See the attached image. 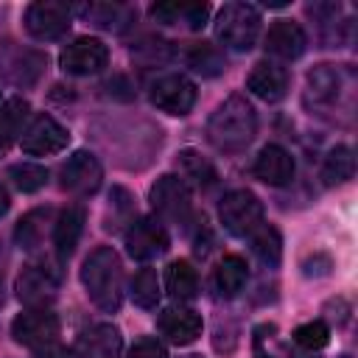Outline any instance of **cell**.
I'll list each match as a JSON object with an SVG mask.
<instances>
[{"instance_id":"cell-1","label":"cell","mask_w":358,"mask_h":358,"mask_svg":"<svg viewBox=\"0 0 358 358\" xmlns=\"http://www.w3.org/2000/svg\"><path fill=\"white\" fill-rule=\"evenodd\" d=\"M257 134V115L243 95H229L207 120L210 143L224 154L243 151Z\"/></svg>"},{"instance_id":"cell-2","label":"cell","mask_w":358,"mask_h":358,"mask_svg":"<svg viewBox=\"0 0 358 358\" xmlns=\"http://www.w3.org/2000/svg\"><path fill=\"white\" fill-rule=\"evenodd\" d=\"M81 282L103 313H115L123 302V263L117 252L112 246L92 249L81 266Z\"/></svg>"},{"instance_id":"cell-3","label":"cell","mask_w":358,"mask_h":358,"mask_svg":"<svg viewBox=\"0 0 358 358\" xmlns=\"http://www.w3.org/2000/svg\"><path fill=\"white\" fill-rule=\"evenodd\" d=\"M305 98L316 109H352V73L338 64H316L308 73Z\"/></svg>"},{"instance_id":"cell-4","label":"cell","mask_w":358,"mask_h":358,"mask_svg":"<svg viewBox=\"0 0 358 358\" xmlns=\"http://www.w3.org/2000/svg\"><path fill=\"white\" fill-rule=\"evenodd\" d=\"M260 34V14L249 3H227L215 17V36L229 50H249Z\"/></svg>"},{"instance_id":"cell-5","label":"cell","mask_w":358,"mask_h":358,"mask_svg":"<svg viewBox=\"0 0 358 358\" xmlns=\"http://www.w3.org/2000/svg\"><path fill=\"white\" fill-rule=\"evenodd\" d=\"M218 218L227 232L246 238L263 224V204L252 190H229L218 204Z\"/></svg>"},{"instance_id":"cell-6","label":"cell","mask_w":358,"mask_h":358,"mask_svg":"<svg viewBox=\"0 0 358 358\" xmlns=\"http://www.w3.org/2000/svg\"><path fill=\"white\" fill-rule=\"evenodd\" d=\"M70 25H73V8L67 3L39 0L25 8V31L34 39H42V42L62 39L70 31Z\"/></svg>"},{"instance_id":"cell-7","label":"cell","mask_w":358,"mask_h":358,"mask_svg":"<svg viewBox=\"0 0 358 358\" xmlns=\"http://www.w3.org/2000/svg\"><path fill=\"white\" fill-rule=\"evenodd\" d=\"M48 67L45 53L34 50V48H22L14 42L0 45V76L17 87H31L42 78Z\"/></svg>"},{"instance_id":"cell-8","label":"cell","mask_w":358,"mask_h":358,"mask_svg":"<svg viewBox=\"0 0 358 358\" xmlns=\"http://www.w3.org/2000/svg\"><path fill=\"white\" fill-rule=\"evenodd\" d=\"M59 291V271L50 263H28L17 277V296L28 308H48Z\"/></svg>"},{"instance_id":"cell-9","label":"cell","mask_w":358,"mask_h":358,"mask_svg":"<svg viewBox=\"0 0 358 358\" xmlns=\"http://www.w3.org/2000/svg\"><path fill=\"white\" fill-rule=\"evenodd\" d=\"M67 143H70V131H67L56 117H50V115H45V112L36 115V117L28 123V129L22 131V137H20L22 151L31 154V157L59 154L62 148H67Z\"/></svg>"},{"instance_id":"cell-10","label":"cell","mask_w":358,"mask_h":358,"mask_svg":"<svg viewBox=\"0 0 358 358\" xmlns=\"http://www.w3.org/2000/svg\"><path fill=\"white\" fill-rule=\"evenodd\" d=\"M11 336L17 344H25L34 350L53 344L59 336V316L48 308H28L11 322Z\"/></svg>"},{"instance_id":"cell-11","label":"cell","mask_w":358,"mask_h":358,"mask_svg":"<svg viewBox=\"0 0 358 358\" xmlns=\"http://www.w3.org/2000/svg\"><path fill=\"white\" fill-rule=\"evenodd\" d=\"M109 62V50L101 39L95 36H78L73 39L62 56H59V64L64 73L70 76H92V73H101Z\"/></svg>"},{"instance_id":"cell-12","label":"cell","mask_w":358,"mask_h":358,"mask_svg":"<svg viewBox=\"0 0 358 358\" xmlns=\"http://www.w3.org/2000/svg\"><path fill=\"white\" fill-rule=\"evenodd\" d=\"M151 207L168 221H185L190 215V187L185 179L165 173L151 185Z\"/></svg>"},{"instance_id":"cell-13","label":"cell","mask_w":358,"mask_h":358,"mask_svg":"<svg viewBox=\"0 0 358 358\" xmlns=\"http://www.w3.org/2000/svg\"><path fill=\"white\" fill-rule=\"evenodd\" d=\"M62 176V187L76 193V196H90L101 187V179H103V168L101 162L95 159V154L90 151H76L67 157V162L62 165L59 171Z\"/></svg>"},{"instance_id":"cell-14","label":"cell","mask_w":358,"mask_h":358,"mask_svg":"<svg viewBox=\"0 0 358 358\" xmlns=\"http://www.w3.org/2000/svg\"><path fill=\"white\" fill-rule=\"evenodd\" d=\"M151 103L168 115H187L196 103V84L185 76H162L151 87Z\"/></svg>"},{"instance_id":"cell-15","label":"cell","mask_w":358,"mask_h":358,"mask_svg":"<svg viewBox=\"0 0 358 358\" xmlns=\"http://www.w3.org/2000/svg\"><path fill=\"white\" fill-rule=\"evenodd\" d=\"M168 232L159 221L154 218H140L131 221L129 232H126V249L134 260H151L157 255H162L168 249Z\"/></svg>"},{"instance_id":"cell-16","label":"cell","mask_w":358,"mask_h":358,"mask_svg":"<svg viewBox=\"0 0 358 358\" xmlns=\"http://www.w3.org/2000/svg\"><path fill=\"white\" fill-rule=\"evenodd\" d=\"M252 173H255L260 182L271 185V187H282V185H288V182L294 179V157H291L282 145L268 143V145H263L260 154L255 157Z\"/></svg>"},{"instance_id":"cell-17","label":"cell","mask_w":358,"mask_h":358,"mask_svg":"<svg viewBox=\"0 0 358 358\" xmlns=\"http://www.w3.org/2000/svg\"><path fill=\"white\" fill-rule=\"evenodd\" d=\"M123 347L120 330L115 324H92L76 341V358H117Z\"/></svg>"},{"instance_id":"cell-18","label":"cell","mask_w":358,"mask_h":358,"mask_svg":"<svg viewBox=\"0 0 358 358\" xmlns=\"http://www.w3.org/2000/svg\"><path fill=\"white\" fill-rule=\"evenodd\" d=\"M157 327L171 344L185 347L201 336V316L190 308H165L157 319Z\"/></svg>"},{"instance_id":"cell-19","label":"cell","mask_w":358,"mask_h":358,"mask_svg":"<svg viewBox=\"0 0 358 358\" xmlns=\"http://www.w3.org/2000/svg\"><path fill=\"white\" fill-rule=\"evenodd\" d=\"M305 48H308V36L294 20H277L266 34V50L277 59L294 62L305 53Z\"/></svg>"},{"instance_id":"cell-20","label":"cell","mask_w":358,"mask_h":358,"mask_svg":"<svg viewBox=\"0 0 358 358\" xmlns=\"http://www.w3.org/2000/svg\"><path fill=\"white\" fill-rule=\"evenodd\" d=\"M246 90L252 95H257L260 101H280L288 92V73L285 67L274 64V62H257L252 67V73L246 76Z\"/></svg>"},{"instance_id":"cell-21","label":"cell","mask_w":358,"mask_h":358,"mask_svg":"<svg viewBox=\"0 0 358 358\" xmlns=\"http://www.w3.org/2000/svg\"><path fill=\"white\" fill-rule=\"evenodd\" d=\"M84 221H87V213L81 204H70L67 210H62V215L56 218L53 224V246H56V255L64 260L73 255L78 238H81V229H84Z\"/></svg>"},{"instance_id":"cell-22","label":"cell","mask_w":358,"mask_h":358,"mask_svg":"<svg viewBox=\"0 0 358 358\" xmlns=\"http://www.w3.org/2000/svg\"><path fill=\"white\" fill-rule=\"evenodd\" d=\"M246 277H249V268H246V260L241 255H224L215 266V274H213V285L218 291V296L224 299H232L243 291L246 285Z\"/></svg>"},{"instance_id":"cell-23","label":"cell","mask_w":358,"mask_h":358,"mask_svg":"<svg viewBox=\"0 0 358 358\" xmlns=\"http://www.w3.org/2000/svg\"><path fill=\"white\" fill-rule=\"evenodd\" d=\"M50 218H53V210H50V207H36V210L25 213V215L17 221V229H14L17 246L25 249V252L39 249L42 241H45V229H48Z\"/></svg>"},{"instance_id":"cell-24","label":"cell","mask_w":358,"mask_h":358,"mask_svg":"<svg viewBox=\"0 0 358 358\" xmlns=\"http://www.w3.org/2000/svg\"><path fill=\"white\" fill-rule=\"evenodd\" d=\"M165 285H168V294L173 299L187 302V299H193L199 294V274L187 260H173V263H168Z\"/></svg>"},{"instance_id":"cell-25","label":"cell","mask_w":358,"mask_h":358,"mask_svg":"<svg viewBox=\"0 0 358 358\" xmlns=\"http://www.w3.org/2000/svg\"><path fill=\"white\" fill-rule=\"evenodd\" d=\"M249 238H252V252H255V257H257L263 266H268V268L280 266V257H282V238H280V232H277L271 224H260Z\"/></svg>"},{"instance_id":"cell-26","label":"cell","mask_w":358,"mask_h":358,"mask_svg":"<svg viewBox=\"0 0 358 358\" xmlns=\"http://www.w3.org/2000/svg\"><path fill=\"white\" fill-rule=\"evenodd\" d=\"M355 173V157H352V148L350 145H336L330 148V154L324 157V165H322V179L324 185H341L347 179H352Z\"/></svg>"},{"instance_id":"cell-27","label":"cell","mask_w":358,"mask_h":358,"mask_svg":"<svg viewBox=\"0 0 358 358\" xmlns=\"http://www.w3.org/2000/svg\"><path fill=\"white\" fill-rule=\"evenodd\" d=\"M78 11L98 28L103 31H117L123 28V22L131 17V11L126 6H117V3H90V6H78Z\"/></svg>"},{"instance_id":"cell-28","label":"cell","mask_w":358,"mask_h":358,"mask_svg":"<svg viewBox=\"0 0 358 358\" xmlns=\"http://www.w3.org/2000/svg\"><path fill=\"white\" fill-rule=\"evenodd\" d=\"M185 59H187V67H193V70L201 73V76H218V73H224V67H227L221 50H218L215 45H210V42L193 45Z\"/></svg>"},{"instance_id":"cell-29","label":"cell","mask_w":358,"mask_h":358,"mask_svg":"<svg viewBox=\"0 0 358 358\" xmlns=\"http://www.w3.org/2000/svg\"><path fill=\"white\" fill-rule=\"evenodd\" d=\"M159 277H157V271L154 268H140L137 274H134V280H131V299H134V305L137 308H157V302H159Z\"/></svg>"},{"instance_id":"cell-30","label":"cell","mask_w":358,"mask_h":358,"mask_svg":"<svg viewBox=\"0 0 358 358\" xmlns=\"http://www.w3.org/2000/svg\"><path fill=\"white\" fill-rule=\"evenodd\" d=\"M31 112V103L25 98H8L0 106V140H14Z\"/></svg>"},{"instance_id":"cell-31","label":"cell","mask_w":358,"mask_h":358,"mask_svg":"<svg viewBox=\"0 0 358 358\" xmlns=\"http://www.w3.org/2000/svg\"><path fill=\"white\" fill-rule=\"evenodd\" d=\"M8 179L17 185V190L22 193H36L39 187H45L48 182V171L36 162H17L8 168Z\"/></svg>"},{"instance_id":"cell-32","label":"cell","mask_w":358,"mask_h":358,"mask_svg":"<svg viewBox=\"0 0 358 358\" xmlns=\"http://www.w3.org/2000/svg\"><path fill=\"white\" fill-rule=\"evenodd\" d=\"M179 165L185 168V173L190 179H196V185H213L215 182V168L196 151V148H182L179 151Z\"/></svg>"},{"instance_id":"cell-33","label":"cell","mask_w":358,"mask_h":358,"mask_svg":"<svg viewBox=\"0 0 358 358\" xmlns=\"http://www.w3.org/2000/svg\"><path fill=\"white\" fill-rule=\"evenodd\" d=\"M131 56L140 59L143 64H162V62H171L173 50H171V42L159 36H145L131 48Z\"/></svg>"},{"instance_id":"cell-34","label":"cell","mask_w":358,"mask_h":358,"mask_svg":"<svg viewBox=\"0 0 358 358\" xmlns=\"http://www.w3.org/2000/svg\"><path fill=\"white\" fill-rule=\"evenodd\" d=\"M294 341H296V347H302V350H322V347H327V341H330V327L322 322V319H313V322H305V324H299L296 330H294Z\"/></svg>"},{"instance_id":"cell-35","label":"cell","mask_w":358,"mask_h":358,"mask_svg":"<svg viewBox=\"0 0 358 358\" xmlns=\"http://www.w3.org/2000/svg\"><path fill=\"white\" fill-rule=\"evenodd\" d=\"M129 358H165V344L159 338H154V336H145V338L131 344Z\"/></svg>"},{"instance_id":"cell-36","label":"cell","mask_w":358,"mask_h":358,"mask_svg":"<svg viewBox=\"0 0 358 358\" xmlns=\"http://www.w3.org/2000/svg\"><path fill=\"white\" fill-rule=\"evenodd\" d=\"M182 11H185V3H154L151 6V20L162 22V25H173L182 20Z\"/></svg>"},{"instance_id":"cell-37","label":"cell","mask_w":358,"mask_h":358,"mask_svg":"<svg viewBox=\"0 0 358 358\" xmlns=\"http://www.w3.org/2000/svg\"><path fill=\"white\" fill-rule=\"evenodd\" d=\"M207 17H210V6H207V3H185L182 20H185L193 31L204 28V25H207Z\"/></svg>"},{"instance_id":"cell-38","label":"cell","mask_w":358,"mask_h":358,"mask_svg":"<svg viewBox=\"0 0 358 358\" xmlns=\"http://www.w3.org/2000/svg\"><path fill=\"white\" fill-rule=\"evenodd\" d=\"M34 358H73V352H70V350H64V347H59V344L53 341V344H45V347H36V352H34Z\"/></svg>"},{"instance_id":"cell-39","label":"cell","mask_w":358,"mask_h":358,"mask_svg":"<svg viewBox=\"0 0 358 358\" xmlns=\"http://www.w3.org/2000/svg\"><path fill=\"white\" fill-rule=\"evenodd\" d=\"M8 207H11V196H8V190L0 185V218L8 213Z\"/></svg>"},{"instance_id":"cell-40","label":"cell","mask_w":358,"mask_h":358,"mask_svg":"<svg viewBox=\"0 0 358 358\" xmlns=\"http://www.w3.org/2000/svg\"><path fill=\"white\" fill-rule=\"evenodd\" d=\"M3 263H6V249H3V243H0V268H3Z\"/></svg>"},{"instance_id":"cell-41","label":"cell","mask_w":358,"mask_h":358,"mask_svg":"<svg viewBox=\"0 0 358 358\" xmlns=\"http://www.w3.org/2000/svg\"><path fill=\"white\" fill-rule=\"evenodd\" d=\"M0 302H3V282H0Z\"/></svg>"},{"instance_id":"cell-42","label":"cell","mask_w":358,"mask_h":358,"mask_svg":"<svg viewBox=\"0 0 358 358\" xmlns=\"http://www.w3.org/2000/svg\"><path fill=\"white\" fill-rule=\"evenodd\" d=\"M190 358H199V355H190Z\"/></svg>"}]
</instances>
